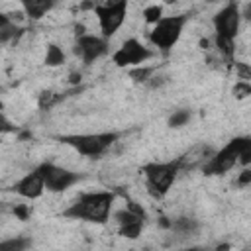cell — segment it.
<instances>
[{
  "label": "cell",
  "mask_w": 251,
  "mask_h": 251,
  "mask_svg": "<svg viewBox=\"0 0 251 251\" xmlns=\"http://www.w3.org/2000/svg\"><path fill=\"white\" fill-rule=\"evenodd\" d=\"M116 194L112 190H96L80 194L69 208L63 210V218L80 220L90 224H106L114 206Z\"/></svg>",
  "instance_id": "6da1fadb"
},
{
  "label": "cell",
  "mask_w": 251,
  "mask_h": 251,
  "mask_svg": "<svg viewBox=\"0 0 251 251\" xmlns=\"http://www.w3.org/2000/svg\"><path fill=\"white\" fill-rule=\"evenodd\" d=\"M212 22H214V41H216V47H218V51L227 61H231L233 59V53H235L233 41H235V35L239 31V22H241L239 6L235 2L226 4L214 16Z\"/></svg>",
  "instance_id": "7a4b0ae2"
},
{
  "label": "cell",
  "mask_w": 251,
  "mask_h": 251,
  "mask_svg": "<svg viewBox=\"0 0 251 251\" xmlns=\"http://www.w3.org/2000/svg\"><path fill=\"white\" fill-rule=\"evenodd\" d=\"M118 137H120L118 131H102V133H71V135H59L57 139L63 145L73 147L82 157L100 159L118 141Z\"/></svg>",
  "instance_id": "3957f363"
},
{
  "label": "cell",
  "mask_w": 251,
  "mask_h": 251,
  "mask_svg": "<svg viewBox=\"0 0 251 251\" xmlns=\"http://www.w3.org/2000/svg\"><path fill=\"white\" fill-rule=\"evenodd\" d=\"M188 22L186 14H176V16H163L157 24H153V29L149 31V41L153 47H157L163 55H169L173 47L178 43L182 29Z\"/></svg>",
  "instance_id": "277c9868"
},
{
  "label": "cell",
  "mask_w": 251,
  "mask_h": 251,
  "mask_svg": "<svg viewBox=\"0 0 251 251\" xmlns=\"http://www.w3.org/2000/svg\"><path fill=\"white\" fill-rule=\"evenodd\" d=\"M143 175H145V184H147V190L153 198H163L167 196V192L171 190L173 182L176 180L178 176V165H176V159L175 161H165V163H147L141 167Z\"/></svg>",
  "instance_id": "5b68a950"
},
{
  "label": "cell",
  "mask_w": 251,
  "mask_h": 251,
  "mask_svg": "<svg viewBox=\"0 0 251 251\" xmlns=\"http://www.w3.org/2000/svg\"><path fill=\"white\" fill-rule=\"evenodd\" d=\"M247 143H251V137H247V135H239V137L229 139L220 151H214V153H212V157L204 163L202 173L208 175V176L226 175L227 171H231V169L237 165L239 153H241V149H243Z\"/></svg>",
  "instance_id": "8992f818"
},
{
  "label": "cell",
  "mask_w": 251,
  "mask_h": 251,
  "mask_svg": "<svg viewBox=\"0 0 251 251\" xmlns=\"http://www.w3.org/2000/svg\"><path fill=\"white\" fill-rule=\"evenodd\" d=\"M94 14L100 24L102 37L110 39L126 22L127 16V0H106L94 6Z\"/></svg>",
  "instance_id": "52a82bcc"
},
{
  "label": "cell",
  "mask_w": 251,
  "mask_h": 251,
  "mask_svg": "<svg viewBox=\"0 0 251 251\" xmlns=\"http://www.w3.org/2000/svg\"><path fill=\"white\" fill-rule=\"evenodd\" d=\"M153 57V51L149 47H145L141 41H137L135 37L126 39L112 55V61L116 67H137L143 65L147 59Z\"/></svg>",
  "instance_id": "ba28073f"
},
{
  "label": "cell",
  "mask_w": 251,
  "mask_h": 251,
  "mask_svg": "<svg viewBox=\"0 0 251 251\" xmlns=\"http://www.w3.org/2000/svg\"><path fill=\"white\" fill-rule=\"evenodd\" d=\"M37 169L41 171V176H43V182H45V190H49V192H65L67 188H71L73 184H76L80 180L78 173L63 169V167H57V165L47 163V161L41 163Z\"/></svg>",
  "instance_id": "9c48e42d"
},
{
  "label": "cell",
  "mask_w": 251,
  "mask_h": 251,
  "mask_svg": "<svg viewBox=\"0 0 251 251\" xmlns=\"http://www.w3.org/2000/svg\"><path fill=\"white\" fill-rule=\"evenodd\" d=\"M116 220H118L122 237L137 239L145 224V210L137 202H127V206L116 214Z\"/></svg>",
  "instance_id": "30bf717a"
},
{
  "label": "cell",
  "mask_w": 251,
  "mask_h": 251,
  "mask_svg": "<svg viewBox=\"0 0 251 251\" xmlns=\"http://www.w3.org/2000/svg\"><path fill=\"white\" fill-rule=\"evenodd\" d=\"M73 51H75V55H78L82 59L84 65H92L94 61H98L100 57H104L108 53V39L102 35L82 33V35H76Z\"/></svg>",
  "instance_id": "8fae6325"
},
{
  "label": "cell",
  "mask_w": 251,
  "mask_h": 251,
  "mask_svg": "<svg viewBox=\"0 0 251 251\" xmlns=\"http://www.w3.org/2000/svg\"><path fill=\"white\" fill-rule=\"evenodd\" d=\"M212 153H214V149H212V145H208V143H196V145H192L188 151H184L180 157H176V165H178V171L182 173H190V171H196V169H202L204 167V163L212 157Z\"/></svg>",
  "instance_id": "7c38bea8"
},
{
  "label": "cell",
  "mask_w": 251,
  "mask_h": 251,
  "mask_svg": "<svg viewBox=\"0 0 251 251\" xmlns=\"http://www.w3.org/2000/svg\"><path fill=\"white\" fill-rule=\"evenodd\" d=\"M12 190L16 194H20L22 198H27V200H35L43 194L45 190V182H43V176H41V171L39 169H33L31 173H27L25 176H22L14 186Z\"/></svg>",
  "instance_id": "4fadbf2b"
},
{
  "label": "cell",
  "mask_w": 251,
  "mask_h": 251,
  "mask_svg": "<svg viewBox=\"0 0 251 251\" xmlns=\"http://www.w3.org/2000/svg\"><path fill=\"white\" fill-rule=\"evenodd\" d=\"M20 2V6H22V10H24V14L29 18V20H33V22H37V20H41L47 12H51L53 8H55V4H57V0H18Z\"/></svg>",
  "instance_id": "5bb4252c"
},
{
  "label": "cell",
  "mask_w": 251,
  "mask_h": 251,
  "mask_svg": "<svg viewBox=\"0 0 251 251\" xmlns=\"http://www.w3.org/2000/svg\"><path fill=\"white\" fill-rule=\"evenodd\" d=\"M171 229L176 231L178 235H194L198 231V222L192 218H178L175 222H171Z\"/></svg>",
  "instance_id": "9a60e30c"
},
{
  "label": "cell",
  "mask_w": 251,
  "mask_h": 251,
  "mask_svg": "<svg viewBox=\"0 0 251 251\" xmlns=\"http://www.w3.org/2000/svg\"><path fill=\"white\" fill-rule=\"evenodd\" d=\"M65 63V53L59 45L55 43H49L47 45V51H45V65L47 67H59Z\"/></svg>",
  "instance_id": "2e32d148"
},
{
  "label": "cell",
  "mask_w": 251,
  "mask_h": 251,
  "mask_svg": "<svg viewBox=\"0 0 251 251\" xmlns=\"http://www.w3.org/2000/svg\"><path fill=\"white\" fill-rule=\"evenodd\" d=\"M31 245V241L27 237H12V239H6V241H0V251H24Z\"/></svg>",
  "instance_id": "e0dca14e"
},
{
  "label": "cell",
  "mask_w": 251,
  "mask_h": 251,
  "mask_svg": "<svg viewBox=\"0 0 251 251\" xmlns=\"http://www.w3.org/2000/svg\"><path fill=\"white\" fill-rule=\"evenodd\" d=\"M153 73H155V67H143V65H137L129 71V78H133L135 82H147L149 78H153Z\"/></svg>",
  "instance_id": "ac0fdd59"
},
{
  "label": "cell",
  "mask_w": 251,
  "mask_h": 251,
  "mask_svg": "<svg viewBox=\"0 0 251 251\" xmlns=\"http://www.w3.org/2000/svg\"><path fill=\"white\" fill-rule=\"evenodd\" d=\"M192 112L186 110V108H180V110H175L173 116L169 118V127H182L184 124H188Z\"/></svg>",
  "instance_id": "d6986e66"
},
{
  "label": "cell",
  "mask_w": 251,
  "mask_h": 251,
  "mask_svg": "<svg viewBox=\"0 0 251 251\" xmlns=\"http://www.w3.org/2000/svg\"><path fill=\"white\" fill-rule=\"evenodd\" d=\"M161 18H163V8H161L159 4L147 6V8L143 10V20H145L147 24H157Z\"/></svg>",
  "instance_id": "ffe728a7"
},
{
  "label": "cell",
  "mask_w": 251,
  "mask_h": 251,
  "mask_svg": "<svg viewBox=\"0 0 251 251\" xmlns=\"http://www.w3.org/2000/svg\"><path fill=\"white\" fill-rule=\"evenodd\" d=\"M59 100H61V96H55V92H41V96H39V108L41 110H49Z\"/></svg>",
  "instance_id": "44dd1931"
},
{
  "label": "cell",
  "mask_w": 251,
  "mask_h": 251,
  "mask_svg": "<svg viewBox=\"0 0 251 251\" xmlns=\"http://www.w3.org/2000/svg\"><path fill=\"white\" fill-rule=\"evenodd\" d=\"M18 31H20V29L8 22L6 25H2V27H0V43H6V41H10V39L18 37Z\"/></svg>",
  "instance_id": "7402d4cb"
},
{
  "label": "cell",
  "mask_w": 251,
  "mask_h": 251,
  "mask_svg": "<svg viewBox=\"0 0 251 251\" xmlns=\"http://www.w3.org/2000/svg\"><path fill=\"white\" fill-rule=\"evenodd\" d=\"M237 163H239V165H243V167H249V163H251V143H247V145L241 149Z\"/></svg>",
  "instance_id": "603a6c76"
},
{
  "label": "cell",
  "mask_w": 251,
  "mask_h": 251,
  "mask_svg": "<svg viewBox=\"0 0 251 251\" xmlns=\"http://www.w3.org/2000/svg\"><path fill=\"white\" fill-rule=\"evenodd\" d=\"M12 131H16V126L2 114V110H0V133H12Z\"/></svg>",
  "instance_id": "cb8c5ba5"
},
{
  "label": "cell",
  "mask_w": 251,
  "mask_h": 251,
  "mask_svg": "<svg viewBox=\"0 0 251 251\" xmlns=\"http://www.w3.org/2000/svg\"><path fill=\"white\" fill-rule=\"evenodd\" d=\"M233 92L239 96V98H243V96H247V94H251V86L247 84V80H243V82H237L235 84V88H233Z\"/></svg>",
  "instance_id": "d4e9b609"
},
{
  "label": "cell",
  "mask_w": 251,
  "mask_h": 251,
  "mask_svg": "<svg viewBox=\"0 0 251 251\" xmlns=\"http://www.w3.org/2000/svg\"><path fill=\"white\" fill-rule=\"evenodd\" d=\"M235 182H237V186H247V184H251V171L245 167V169L241 171V175L237 176Z\"/></svg>",
  "instance_id": "484cf974"
},
{
  "label": "cell",
  "mask_w": 251,
  "mask_h": 251,
  "mask_svg": "<svg viewBox=\"0 0 251 251\" xmlns=\"http://www.w3.org/2000/svg\"><path fill=\"white\" fill-rule=\"evenodd\" d=\"M14 214L18 216V220H22V222H25V220L29 218V208H27L25 204H18V206L14 208Z\"/></svg>",
  "instance_id": "4316f807"
},
{
  "label": "cell",
  "mask_w": 251,
  "mask_h": 251,
  "mask_svg": "<svg viewBox=\"0 0 251 251\" xmlns=\"http://www.w3.org/2000/svg\"><path fill=\"white\" fill-rule=\"evenodd\" d=\"M8 22H10V18H8L6 14H0V27H2V25H6Z\"/></svg>",
  "instance_id": "83f0119b"
},
{
  "label": "cell",
  "mask_w": 251,
  "mask_h": 251,
  "mask_svg": "<svg viewBox=\"0 0 251 251\" xmlns=\"http://www.w3.org/2000/svg\"><path fill=\"white\" fill-rule=\"evenodd\" d=\"M165 2H167V4H173V2H176V0H165Z\"/></svg>",
  "instance_id": "f1b7e54d"
},
{
  "label": "cell",
  "mask_w": 251,
  "mask_h": 251,
  "mask_svg": "<svg viewBox=\"0 0 251 251\" xmlns=\"http://www.w3.org/2000/svg\"><path fill=\"white\" fill-rule=\"evenodd\" d=\"M208 2H216V0H208Z\"/></svg>",
  "instance_id": "f546056e"
}]
</instances>
